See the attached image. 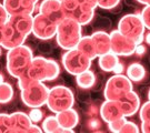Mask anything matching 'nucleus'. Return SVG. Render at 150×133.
<instances>
[{"instance_id": "10", "label": "nucleus", "mask_w": 150, "mask_h": 133, "mask_svg": "<svg viewBox=\"0 0 150 133\" xmlns=\"http://www.w3.org/2000/svg\"><path fill=\"white\" fill-rule=\"evenodd\" d=\"M58 23L38 12L33 16L32 34L39 40H50L56 37Z\"/></svg>"}, {"instance_id": "47", "label": "nucleus", "mask_w": 150, "mask_h": 133, "mask_svg": "<svg viewBox=\"0 0 150 133\" xmlns=\"http://www.w3.org/2000/svg\"><path fill=\"white\" fill-rule=\"evenodd\" d=\"M148 99H149V101H150V90H149V92H148Z\"/></svg>"}, {"instance_id": "50", "label": "nucleus", "mask_w": 150, "mask_h": 133, "mask_svg": "<svg viewBox=\"0 0 150 133\" xmlns=\"http://www.w3.org/2000/svg\"><path fill=\"white\" fill-rule=\"evenodd\" d=\"M149 62H150V58H149Z\"/></svg>"}, {"instance_id": "27", "label": "nucleus", "mask_w": 150, "mask_h": 133, "mask_svg": "<svg viewBox=\"0 0 150 133\" xmlns=\"http://www.w3.org/2000/svg\"><path fill=\"white\" fill-rule=\"evenodd\" d=\"M0 133H11L10 114L0 113Z\"/></svg>"}, {"instance_id": "43", "label": "nucleus", "mask_w": 150, "mask_h": 133, "mask_svg": "<svg viewBox=\"0 0 150 133\" xmlns=\"http://www.w3.org/2000/svg\"><path fill=\"white\" fill-rule=\"evenodd\" d=\"M144 41H146V42H147V44H149V46H150V32L146 33L145 36H144Z\"/></svg>"}, {"instance_id": "2", "label": "nucleus", "mask_w": 150, "mask_h": 133, "mask_svg": "<svg viewBox=\"0 0 150 133\" xmlns=\"http://www.w3.org/2000/svg\"><path fill=\"white\" fill-rule=\"evenodd\" d=\"M81 25L69 18H64L61 22L58 23L56 40L61 49L71 50L77 47L78 42L82 37V28Z\"/></svg>"}, {"instance_id": "22", "label": "nucleus", "mask_w": 150, "mask_h": 133, "mask_svg": "<svg viewBox=\"0 0 150 133\" xmlns=\"http://www.w3.org/2000/svg\"><path fill=\"white\" fill-rule=\"evenodd\" d=\"M119 62V58L113 52H107L98 57V65L105 72H112L115 67Z\"/></svg>"}, {"instance_id": "8", "label": "nucleus", "mask_w": 150, "mask_h": 133, "mask_svg": "<svg viewBox=\"0 0 150 133\" xmlns=\"http://www.w3.org/2000/svg\"><path fill=\"white\" fill-rule=\"evenodd\" d=\"M91 61L92 60L87 58L77 48L67 50L61 58L64 70L71 75H78L81 72L90 69Z\"/></svg>"}, {"instance_id": "7", "label": "nucleus", "mask_w": 150, "mask_h": 133, "mask_svg": "<svg viewBox=\"0 0 150 133\" xmlns=\"http://www.w3.org/2000/svg\"><path fill=\"white\" fill-rule=\"evenodd\" d=\"M134 90L132 81L123 73L110 77L103 89V96L106 100H118L120 96L129 91Z\"/></svg>"}, {"instance_id": "9", "label": "nucleus", "mask_w": 150, "mask_h": 133, "mask_svg": "<svg viewBox=\"0 0 150 133\" xmlns=\"http://www.w3.org/2000/svg\"><path fill=\"white\" fill-rule=\"evenodd\" d=\"M61 8L66 18L74 19L81 26L90 23L95 18V10L81 7L76 0H64Z\"/></svg>"}, {"instance_id": "34", "label": "nucleus", "mask_w": 150, "mask_h": 133, "mask_svg": "<svg viewBox=\"0 0 150 133\" xmlns=\"http://www.w3.org/2000/svg\"><path fill=\"white\" fill-rule=\"evenodd\" d=\"M87 127L89 130L91 131H98L99 129L101 128V122H100V120L99 119H97L96 117H91L89 120H88V122H87Z\"/></svg>"}, {"instance_id": "44", "label": "nucleus", "mask_w": 150, "mask_h": 133, "mask_svg": "<svg viewBox=\"0 0 150 133\" xmlns=\"http://www.w3.org/2000/svg\"><path fill=\"white\" fill-rule=\"evenodd\" d=\"M140 5H145V6H150V0H137Z\"/></svg>"}, {"instance_id": "19", "label": "nucleus", "mask_w": 150, "mask_h": 133, "mask_svg": "<svg viewBox=\"0 0 150 133\" xmlns=\"http://www.w3.org/2000/svg\"><path fill=\"white\" fill-rule=\"evenodd\" d=\"M91 39L96 47L97 56H102L105 53L111 51V42H110V34L107 31L97 30L91 34Z\"/></svg>"}, {"instance_id": "21", "label": "nucleus", "mask_w": 150, "mask_h": 133, "mask_svg": "<svg viewBox=\"0 0 150 133\" xmlns=\"http://www.w3.org/2000/svg\"><path fill=\"white\" fill-rule=\"evenodd\" d=\"M82 54H85L87 58H89L90 60H95L96 58H98L96 51V47L95 43L91 39V36H86V37H81L80 41L78 42L77 47Z\"/></svg>"}, {"instance_id": "11", "label": "nucleus", "mask_w": 150, "mask_h": 133, "mask_svg": "<svg viewBox=\"0 0 150 133\" xmlns=\"http://www.w3.org/2000/svg\"><path fill=\"white\" fill-rule=\"evenodd\" d=\"M110 34L111 42V52L117 54L118 57H130L134 53L137 43L132 39L125 37L118 30H112Z\"/></svg>"}, {"instance_id": "20", "label": "nucleus", "mask_w": 150, "mask_h": 133, "mask_svg": "<svg viewBox=\"0 0 150 133\" xmlns=\"http://www.w3.org/2000/svg\"><path fill=\"white\" fill-rule=\"evenodd\" d=\"M56 118L58 120L59 125L64 129L74 130L79 123V114L72 108L56 113Z\"/></svg>"}, {"instance_id": "26", "label": "nucleus", "mask_w": 150, "mask_h": 133, "mask_svg": "<svg viewBox=\"0 0 150 133\" xmlns=\"http://www.w3.org/2000/svg\"><path fill=\"white\" fill-rule=\"evenodd\" d=\"M13 98V88L8 82H2L0 84V103L5 104L10 102Z\"/></svg>"}, {"instance_id": "41", "label": "nucleus", "mask_w": 150, "mask_h": 133, "mask_svg": "<svg viewBox=\"0 0 150 133\" xmlns=\"http://www.w3.org/2000/svg\"><path fill=\"white\" fill-rule=\"evenodd\" d=\"M140 131L144 133H150V121H148V122H141Z\"/></svg>"}, {"instance_id": "3", "label": "nucleus", "mask_w": 150, "mask_h": 133, "mask_svg": "<svg viewBox=\"0 0 150 133\" xmlns=\"http://www.w3.org/2000/svg\"><path fill=\"white\" fill-rule=\"evenodd\" d=\"M59 73L60 67L54 60L45 57H33L26 75L31 80L46 82L57 79Z\"/></svg>"}, {"instance_id": "30", "label": "nucleus", "mask_w": 150, "mask_h": 133, "mask_svg": "<svg viewBox=\"0 0 150 133\" xmlns=\"http://www.w3.org/2000/svg\"><path fill=\"white\" fill-rule=\"evenodd\" d=\"M98 7L105 10H112L116 7H118L120 0H97Z\"/></svg>"}, {"instance_id": "39", "label": "nucleus", "mask_w": 150, "mask_h": 133, "mask_svg": "<svg viewBox=\"0 0 150 133\" xmlns=\"http://www.w3.org/2000/svg\"><path fill=\"white\" fill-rule=\"evenodd\" d=\"M146 53V47L142 44V43H140V44H137V47L134 49V54H137V56H142V54H145Z\"/></svg>"}, {"instance_id": "31", "label": "nucleus", "mask_w": 150, "mask_h": 133, "mask_svg": "<svg viewBox=\"0 0 150 133\" xmlns=\"http://www.w3.org/2000/svg\"><path fill=\"white\" fill-rule=\"evenodd\" d=\"M32 123H38L43 120V112L40 108H31V111L28 113Z\"/></svg>"}, {"instance_id": "35", "label": "nucleus", "mask_w": 150, "mask_h": 133, "mask_svg": "<svg viewBox=\"0 0 150 133\" xmlns=\"http://www.w3.org/2000/svg\"><path fill=\"white\" fill-rule=\"evenodd\" d=\"M81 7L83 8H88V9H92L95 10L97 7H98V2L97 0H76Z\"/></svg>"}, {"instance_id": "6", "label": "nucleus", "mask_w": 150, "mask_h": 133, "mask_svg": "<svg viewBox=\"0 0 150 133\" xmlns=\"http://www.w3.org/2000/svg\"><path fill=\"white\" fill-rule=\"evenodd\" d=\"M21 91V100L28 108H41L46 104L49 89L45 82L31 80Z\"/></svg>"}, {"instance_id": "15", "label": "nucleus", "mask_w": 150, "mask_h": 133, "mask_svg": "<svg viewBox=\"0 0 150 133\" xmlns=\"http://www.w3.org/2000/svg\"><path fill=\"white\" fill-rule=\"evenodd\" d=\"M26 39L27 38L25 36H22L21 33L16 31L8 22H6L5 36H4V40H2V43H1L0 47L4 49H7V50H10V49L16 48L18 46L23 44Z\"/></svg>"}, {"instance_id": "38", "label": "nucleus", "mask_w": 150, "mask_h": 133, "mask_svg": "<svg viewBox=\"0 0 150 133\" xmlns=\"http://www.w3.org/2000/svg\"><path fill=\"white\" fill-rule=\"evenodd\" d=\"M87 113L89 114V117H97L99 114V108L96 106L95 104H91L88 108V112Z\"/></svg>"}, {"instance_id": "18", "label": "nucleus", "mask_w": 150, "mask_h": 133, "mask_svg": "<svg viewBox=\"0 0 150 133\" xmlns=\"http://www.w3.org/2000/svg\"><path fill=\"white\" fill-rule=\"evenodd\" d=\"M2 5L9 16L18 15L22 12L33 13L36 10V5L29 4L25 0H4Z\"/></svg>"}, {"instance_id": "32", "label": "nucleus", "mask_w": 150, "mask_h": 133, "mask_svg": "<svg viewBox=\"0 0 150 133\" xmlns=\"http://www.w3.org/2000/svg\"><path fill=\"white\" fill-rule=\"evenodd\" d=\"M140 130H139V127L134 123L132 121H126L125 124L122 125V128L120 130V132L119 133H138Z\"/></svg>"}, {"instance_id": "46", "label": "nucleus", "mask_w": 150, "mask_h": 133, "mask_svg": "<svg viewBox=\"0 0 150 133\" xmlns=\"http://www.w3.org/2000/svg\"><path fill=\"white\" fill-rule=\"evenodd\" d=\"M2 82H4V75L0 73V84H1Z\"/></svg>"}, {"instance_id": "36", "label": "nucleus", "mask_w": 150, "mask_h": 133, "mask_svg": "<svg viewBox=\"0 0 150 133\" xmlns=\"http://www.w3.org/2000/svg\"><path fill=\"white\" fill-rule=\"evenodd\" d=\"M39 51L45 53V54H49L52 51V47L51 44L48 42V40H42V42L39 44Z\"/></svg>"}, {"instance_id": "4", "label": "nucleus", "mask_w": 150, "mask_h": 133, "mask_svg": "<svg viewBox=\"0 0 150 133\" xmlns=\"http://www.w3.org/2000/svg\"><path fill=\"white\" fill-rule=\"evenodd\" d=\"M75 104V96L71 89L66 85H54L49 89L46 106L54 113L72 108Z\"/></svg>"}, {"instance_id": "37", "label": "nucleus", "mask_w": 150, "mask_h": 133, "mask_svg": "<svg viewBox=\"0 0 150 133\" xmlns=\"http://www.w3.org/2000/svg\"><path fill=\"white\" fill-rule=\"evenodd\" d=\"M8 19H9V15H8V12L7 10L5 9V7L2 4H0V25H4L6 22L8 21Z\"/></svg>"}, {"instance_id": "14", "label": "nucleus", "mask_w": 150, "mask_h": 133, "mask_svg": "<svg viewBox=\"0 0 150 133\" xmlns=\"http://www.w3.org/2000/svg\"><path fill=\"white\" fill-rule=\"evenodd\" d=\"M39 13L48 17L57 23L61 22L66 18L61 8V2L58 0H42L39 5Z\"/></svg>"}, {"instance_id": "40", "label": "nucleus", "mask_w": 150, "mask_h": 133, "mask_svg": "<svg viewBox=\"0 0 150 133\" xmlns=\"http://www.w3.org/2000/svg\"><path fill=\"white\" fill-rule=\"evenodd\" d=\"M123 71H125V67H123V64L119 61L118 63H117V65L115 67V69H113V73L115 75H121V73H123Z\"/></svg>"}, {"instance_id": "48", "label": "nucleus", "mask_w": 150, "mask_h": 133, "mask_svg": "<svg viewBox=\"0 0 150 133\" xmlns=\"http://www.w3.org/2000/svg\"><path fill=\"white\" fill-rule=\"evenodd\" d=\"M0 56H1V47H0Z\"/></svg>"}, {"instance_id": "25", "label": "nucleus", "mask_w": 150, "mask_h": 133, "mask_svg": "<svg viewBox=\"0 0 150 133\" xmlns=\"http://www.w3.org/2000/svg\"><path fill=\"white\" fill-rule=\"evenodd\" d=\"M42 131L46 133H58L60 125L56 115H49L42 121Z\"/></svg>"}, {"instance_id": "49", "label": "nucleus", "mask_w": 150, "mask_h": 133, "mask_svg": "<svg viewBox=\"0 0 150 133\" xmlns=\"http://www.w3.org/2000/svg\"><path fill=\"white\" fill-rule=\"evenodd\" d=\"M58 1H60V2H62V1H64V0H58Z\"/></svg>"}, {"instance_id": "24", "label": "nucleus", "mask_w": 150, "mask_h": 133, "mask_svg": "<svg viewBox=\"0 0 150 133\" xmlns=\"http://www.w3.org/2000/svg\"><path fill=\"white\" fill-rule=\"evenodd\" d=\"M126 75L129 79L134 82H140L145 79L146 77V69L142 64L134 62L129 65L127 70H126Z\"/></svg>"}, {"instance_id": "45", "label": "nucleus", "mask_w": 150, "mask_h": 133, "mask_svg": "<svg viewBox=\"0 0 150 133\" xmlns=\"http://www.w3.org/2000/svg\"><path fill=\"white\" fill-rule=\"evenodd\" d=\"M25 1H27V2H29V4H32V5H37L39 0H25Z\"/></svg>"}, {"instance_id": "16", "label": "nucleus", "mask_w": 150, "mask_h": 133, "mask_svg": "<svg viewBox=\"0 0 150 133\" xmlns=\"http://www.w3.org/2000/svg\"><path fill=\"white\" fill-rule=\"evenodd\" d=\"M99 114L102 121L106 123L123 117L120 106L116 100H106L99 108Z\"/></svg>"}, {"instance_id": "42", "label": "nucleus", "mask_w": 150, "mask_h": 133, "mask_svg": "<svg viewBox=\"0 0 150 133\" xmlns=\"http://www.w3.org/2000/svg\"><path fill=\"white\" fill-rule=\"evenodd\" d=\"M42 132V129L39 128L38 125H36V123H32L30 125V128L28 130V133H40Z\"/></svg>"}, {"instance_id": "28", "label": "nucleus", "mask_w": 150, "mask_h": 133, "mask_svg": "<svg viewBox=\"0 0 150 133\" xmlns=\"http://www.w3.org/2000/svg\"><path fill=\"white\" fill-rule=\"evenodd\" d=\"M126 121H127V118L126 117L118 118V119H116V120L110 121L109 123H107L109 131H110V132H112V133H119Z\"/></svg>"}, {"instance_id": "23", "label": "nucleus", "mask_w": 150, "mask_h": 133, "mask_svg": "<svg viewBox=\"0 0 150 133\" xmlns=\"http://www.w3.org/2000/svg\"><path fill=\"white\" fill-rule=\"evenodd\" d=\"M76 82L81 89H90L96 83V75L90 69H88L76 75Z\"/></svg>"}, {"instance_id": "1", "label": "nucleus", "mask_w": 150, "mask_h": 133, "mask_svg": "<svg viewBox=\"0 0 150 133\" xmlns=\"http://www.w3.org/2000/svg\"><path fill=\"white\" fill-rule=\"evenodd\" d=\"M32 59H33V53L31 49L25 44L8 50L6 56V64L8 73L11 77L19 79L20 77L27 73Z\"/></svg>"}, {"instance_id": "13", "label": "nucleus", "mask_w": 150, "mask_h": 133, "mask_svg": "<svg viewBox=\"0 0 150 133\" xmlns=\"http://www.w3.org/2000/svg\"><path fill=\"white\" fill-rule=\"evenodd\" d=\"M120 110L122 112V115L126 118L132 117L137 112L139 111L140 108V98L134 90L129 91L122 96H120L118 100Z\"/></svg>"}, {"instance_id": "12", "label": "nucleus", "mask_w": 150, "mask_h": 133, "mask_svg": "<svg viewBox=\"0 0 150 133\" xmlns=\"http://www.w3.org/2000/svg\"><path fill=\"white\" fill-rule=\"evenodd\" d=\"M8 23L16 31L21 33L22 36L27 38L30 33H32V22H33V16L32 13L22 12L18 15L9 16Z\"/></svg>"}, {"instance_id": "29", "label": "nucleus", "mask_w": 150, "mask_h": 133, "mask_svg": "<svg viewBox=\"0 0 150 133\" xmlns=\"http://www.w3.org/2000/svg\"><path fill=\"white\" fill-rule=\"evenodd\" d=\"M139 117L141 122L150 121V101L148 100L139 108Z\"/></svg>"}, {"instance_id": "17", "label": "nucleus", "mask_w": 150, "mask_h": 133, "mask_svg": "<svg viewBox=\"0 0 150 133\" xmlns=\"http://www.w3.org/2000/svg\"><path fill=\"white\" fill-rule=\"evenodd\" d=\"M10 121L11 133H28V130L32 124L29 115L21 111L11 113Z\"/></svg>"}, {"instance_id": "5", "label": "nucleus", "mask_w": 150, "mask_h": 133, "mask_svg": "<svg viewBox=\"0 0 150 133\" xmlns=\"http://www.w3.org/2000/svg\"><path fill=\"white\" fill-rule=\"evenodd\" d=\"M117 30L125 37L132 39L137 44H140L144 41L146 27L140 18V15L128 13L119 20Z\"/></svg>"}, {"instance_id": "33", "label": "nucleus", "mask_w": 150, "mask_h": 133, "mask_svg": "<svg viewBox=\"0 0 150 133\" xmlns=\"http://www.w3.org/2000/svg\"><path fill=\"white\" fill-rule=\"evenodd\" d=\"M140 18L145 25L146 29L150 30V6H145L140 11Z\"/></svg>"}]
</instances>
